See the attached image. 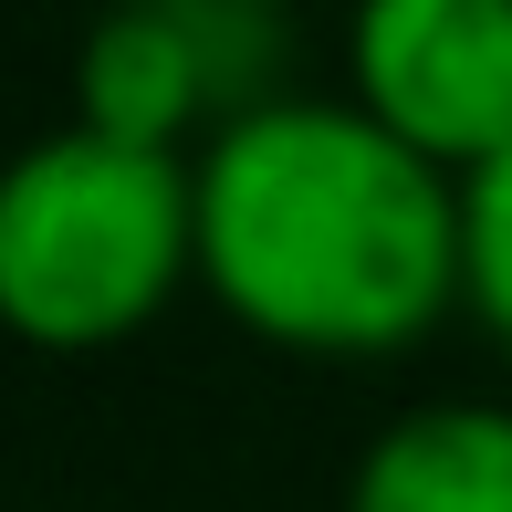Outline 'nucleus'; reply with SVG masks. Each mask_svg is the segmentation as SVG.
Returning <instances> with one entry per match:
<instances>
[{
  "mask_svg": "<svg viewBox=\"0 0 512 512\" xmlns=\"http://www.w3.org/2000/svg\"><path fill=\"white\" fill-rule=\"evenodd\" d=\"M283 84V21L251 0H136L84 32L74 53V126L126 136L157 157H199Z\"/></svg>",
  "mask_w": 512,
  "mask_h": 512,
  "instance_id": "3",
  "label": "nucleus"
},
{
  "mask_svg": "<svg viewBox=\"0 0 512 512\" xmlns=\"http://www.w3.org/2000/svg\"><path fill=\"white\" fill-rule=\"evenodd\" d=\"M460 304L512 345V147L460 178Z\"/></svg>",
  "mask_w": 512,
  "mask_h": 512,
  "instance_id": "6",
  "label": "nucleus"
},
{
  "mask_svg": "<svg viewBox=\"0 0 512 512\" xmlns=\"http://www.w3.org/2000/svg\"><path fill=\"white\" fill-rule=\"evenodd\" d=\"M199 283V157H157L63 115L0 157V335L105 356Z\"/></svg>",
  "mask_w": 512,
  "mask_h": 512,
  "instance_id": "2",
  "label": "nucleus"
},
{
  "mask_svg": "<svg viewBox=\"0 0 512 512\" xmlns=\"http://www.w3.org/2000/svg\"><path fill=\"white\" fill-rule=\"evenodd\" d=\"M345 95L471 178L512 147V0H366L345 32Z\"/></svg>",
  "mask_w": 512,
  "mask_h": 512,
  "instance_id": "4",
  "label": "nucleus"
},
{
  "mask_svg": "<svg viewBox=\"0 0 512 512\" xmlns=\"http://www.w3.org/2000/svg\"><path fill=\"white\" fill-rule=\"evenodd\" d=\"M199 293L283 356H408L460 304V178L356 95H272L199 147Z\"/></svg>",
  "mask_w": 512,
  "mask_h": 512,
  "instance_id": "1",
  "label": "nucleus"
},
{
  "mask_svg": "<svg viewBox=\"0 0 512 512\" xmlns=\"http://www.w3.org/2000/svg\"><path fill=\"white\" fill-rule=\"evenodd\" d=\"M345 512H512V408L429 398L387 418L345 471Z\"/></svg>",
  "mask_w": 512,
  "mask_h": 512,
  "instance_id": "5",
  "label": "nucleus"
}]
</instances>
